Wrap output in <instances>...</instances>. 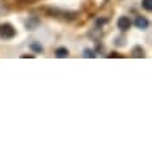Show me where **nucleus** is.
<instances>
[{
	"instance_id": "nucleus-1",
	"label": "nucleus",
	"mask_w": 152,
	"mask_h": 152,
	"mask_svg": "<svg viewBox=\"0 0 152 152\" xmlns=\"http://www.w3.org/2000/svg\"><path fill=\"white\" fill-rule=\"evenodd\" d=\"M16 35V30H14V27L11 24L5 22V24H0V38H3V40H11L14 38Z\"/></svg>"
},
{
	"instance_id": "nucleus-2",
	"label": "nucleus",
	"mask_w": 152,
	"mask_h": 152,
	"mask_svg": "<svg viewBox=\"0 0 152 152\" xmlns=\"http://www.w3.org/2000/svg\"><path fill=\"white\" fill-rule=\"evenodd\" d=\"M117 27L121 28L122 32L130 30V27H132V21H130V18H128V16H121V18L117 19Z\"/></svg>"
},
{
	"instance_id": "nucleus-3",
	"label": "nucleus",
	"mask_w": 152,
	"mask_h": 152,
	"mask_svg": "<svg viewBox=\"0 0 152 152\" xmlns=\"http://www.w3.org/2000/svg\"><path fill=\"white\" fill-rule=\"evenodd\" d=\"M135 26L138 28H141V30H146V28L149 27V21H147V18H144V16H138L135 19Z\"/></svg>"
},
{
	"instance_id": "nucleus-4",
	"label": "nucleus",
	"mask_w": 152,
	"mask_h": 152,
	"mask_svg": "<svg viewBox=\"0 0 152 152\" xmlns=\"http://www.w3.org/2000/svg\"><path fill=\"white\" fill-rule=\"evenodd\" d=\"M56 56L59 57V59H65V57H68V49H66V48H57Z\"/></svg>"
},
{
	"instance_id": "nucleus-5",
	"label": "nucleus",
	"mask_w": 152,
	"mask_h": 152,
	"mask_svg": "<svg viewBox=\"0 0 152 152\" xmlns=\"http://www.w3.org/2000/svg\"><path fill=\"white\" fill-rule=\"evenodd\" d=\"M30 49H32L33 52H43V46L40 45V43L33 41V43H30Z\"/></svg>"
},
{
	"instance_id": "nucleus-6",
	"label": "nucleus",
	"mask_w": 152,
	"mask_h": 152,
	"mask_svg": "<svg viewBox=\"0 0 152 152\" xmlns=\"http://www.w3.org/2000/svg\"><path fill=\"white\" fill-rule=\"evenodd\" d=\"M38 26V18H33V19H30V21H27V28L28 30H33Z\"/></svg>"
},
{
	"instance_id": "nucleus-7",
	"label": "nucleus",
	"mask_w": 152,
	"mask_h": 152,
	"mask_svg": "<svg viewBox=\"0 0 152 152\" xmlns=\"http://www.w3.org/2000/svg\"><path fill=\"white\" fill-rule=\"evenodd\" d=\"M86 59H94L95 57V51L94 49H84V54H83Z\"/></svg>"
},
{
	"instance_id": "nucleus-8",
	"label": "nucleus",
	"mask_w": 152,
	"mask_h": 152,
	"mask_svg": "<svg viewBox=\"0 0 152 152\" xmlns=\"http://www.w3.org/2000/svg\"><path fill=\"white\" fill-rule=\"evenodd\" d=\"M142 8L146 10V11H151L152 10V0H142Z\"/></svg>"
},
{
	"instance_id": "nucleus-9",
	"label": "nucleus",
	"mask_w": 152,
	"mask_h": 152,
	"mask_svg": "<svg viewBox=\"0 0 152 152\" xmlns=\"http://www.w3.org/2000/svg\"><path fill=\"white\" fill-rule=\"evenodd\" d=\"M133 56L135 57H144V51H142L140 46H136L135 49H133Z\"/></svg>"
}]
</instances>
